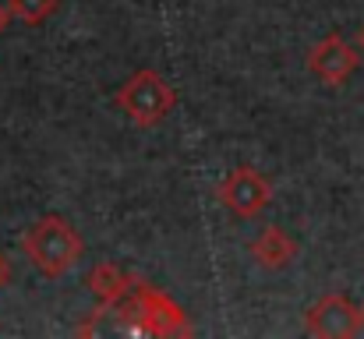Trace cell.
Wrapping results in <instances>:
<instances>
[{
	"label": "cell",
	"instance_id": "6da1fadb",
	"mask_svg": "<svg viewBox=\"0 0 364 339\" xmlns=\"http://www.w3.org/2000/svg\"><path fill=\"white\" fill-rule=\"evenodd\" d=\"M21 254L46 276V279H60L68 276L82 254H85V244L78 237V230L68 223L64 216H43L21 233Z\"/></svg>",
	"mask_w": 364,
	"mask_h": 339
},
{
	"label": "cell",
	"instance_id": "7a4b0ae2",
	"mask_svg": "<svg viewBox=\"0 0 364 339\" xmlns=\"http://www.w3.org/2000/svg\"><path fill=\"white\" fill-rule=\"evenodd\" d=\"M114 103L131 117V124H138V127H156V124H163V120L173 113V107H177V89H173L159 71L141 68V71H134L121 89H117Z\"/></svg>",
	"mask_w": 364,
	"mask_h": 339
},
{
	"label": "cell",
	"instance_id": "3957f363",
	"mask_svg": "<svg viewBox=\"0 0 364 339\" xmlns=\"http://www.w3.org/2000/svg\"><path fill=\"white\" fill-rule=\"evenodd\" d=\"M127 311L145 336H191V322L181 304H173L166 294H159L152 283L134 279L127 294Z\"/></svg>",
	"mask_w": 364,
	"mask_h": 339
},
{
	"label": "cell",
	"instance_id": "277c9868",
	"mask_svg": "<svg viewBox=\"0 0 364 339\" xmlns=\"http://www.w3.org/2000/svg\"><path fill=\"white\" fill-rule=\"evenodd\" d=\"M220 205L237 216V220H255L269 209L272 202V181L255 170V166H234L223 181H220V191H216Z\"/></svg>",
	"mask_w": 364,
	"mask_h": 339
},
{
	"label": "cell",
	"instance_id": "5b68a950",
	"mask_svg": "<svg viewBox=\"0 0 364 339\" xmlns=\"http://www.w3.org/2000/svg\"><path fill=\"white\" fill-rule=\"evenodd\" d=\"M364 329V311L343 294H326L304 315V333L315 339H350Z\"/></svg>",
	"mask_w": 364,
	"mask_h": 339
},
{
	"label": "cell",
	"instance_id": "8992f818",
	"mask_svg": "<svg viewBox=\"0 0 364 339\" xmlns=\"http://www.w3.org/2000/svg\"><path fill=\"white\" fill-rule=\"evenodd\" d=\"M361 68V53L340 36V32H329L326 39H318L311 50H308V71L329 85V89H340L354 78V71Z\"/></svg>",
	"mask_w": 364,
	"mask_h": 339
},
{
	"label": "cell",
	"instance_id": "52a82bcc",
	"mask_svg": "<svg viewBox=\"0 0 364 339\" xmlns=\"http://www.w3.org/2000/svg\"><path fill=\"white\" fill-rule=\"evenodd\" d=\"M251 254H255V262L262 269H272L276 272V269H287L297 258V240L287 230H279V226H265L251 240Z\"/></svg>",
	"mask_w": 364,
	"mask_h": 339
},
{
	"label": "cell",
	"instance_id": "ba28073f",
	"mask_svg": "<svg viewBox=\"0 0 364 339\" xmlns=\"http://www.w3.org/2000/svg\"><path fill=\"white\" fill-rule=\"evenodd\" d=\"M131 276L121 272L114 262H100L92 272H89V290L100 297V304L103 308H117L127 301V294H131Z\"/></svg>",
	"mask_w": 364,
	"mask_h": 339
},
{
	"label": "cell",
	"instance_id": "9c48e42d",
	"mask_svg": "<svg viewBox=\"0 0 364 339\" xmlns=\"http://www.w3.org/2000/svg\"><path fill=\"white\" fill-rule=\"evenodd\" d=\"M7 7H11V18H18L21 25L36 28L60 7V0H7Z\"/></svg>",
	"mask_w": 364,
	"mask_h": 339
},
{
	"label": "cell",
	"instance_id": "30bf717a",
	"mask_svg": "<svg viewBox=\"0 0 364 339\" xmlns=\"http://www.w3.org/2000/svg\"><path fill=\"white\" fill-rule=\"evenodd\" d=\"M7 25H11V7H7V4L0 0V36L7 32Z\"/></svg>",
	"mask_w": 364,
	"mask_h": 339
},
{
	"label": "cell",
	"instance_id": "8fae6325",
	"mask_svg": "<svg viewBox=\"0 0 364 339\" xmlns=\"http://www.w3.org/2000/svg\"><path fill=\"white\" fill-rule=\"evenodd\" d=\"M7 279H11V265H7V258L0 254V290L7 286Z\"/></svg>",
	"mask_w": 364,
	"mask_h": 339
},
{
	"label": "cell",
	"instance_id": "7c38bea8",
	"mask_svg": "<svg viewBox=\"0 0 364 339\" xmlns=\"http://www.w3.org/2000/svg\"><path fill=\"white\" fill-rule=\"evenodd\" d=\"M358 50L364 53V25H361V32H358Z\"/></svg>",
	"mask_w": 364,
	"mask_h": 339
},
{
	"label": "cell",
	"instance_id": "4fadbf2b",
	"mask_svg": "<svg viewBox=\"0 0 364 339\" xmlns=\"http://www.w3.org/2000/svg\"><path fill=\"white\" fill-rule=\"evenodd\" d=\"M361 311H364V304H361Z\"/></svg>",
	"mask_w": 364,
	"mask_h": 339
}]
</instances>
